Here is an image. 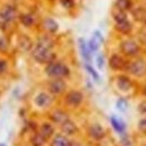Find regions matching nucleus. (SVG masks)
Instances as JSON below:
<instances>
[{"mask_svg": "<svg viewBox=\"0 0 146 146\" xmlns=\"http://www.w3.org/2000/svg\"><path fill=\"white\" fill-rule=\"evenodd\" d=\"M53 47V40L51 37L47 35L40 36L37 40L36 45L33 50V57L34 60L38 63H44V64H48L54 62L55 54L52 51Z\"/></svg>", "mask_w": 146, "mask_h": 146, "instance_id": "1", "label": "nucleus"}, {"mask_svg": "<svg viewBox=\"0 0 146 146\" xmlns=\"http://www.w3.org/2000/svg\"><path fill=\"white\" fill-rule=\"evenodd\" d=\"M45 73L52 79H63L65 76H69L70 69L64 63L52 62V63L47 64V66L45 69Z\"/></svg>", "mask_w": 146, "mask_h": 146, "instance_id": "2", "label": "nucleus"}, {"mask_svg": "<svg viewBox=\"0 0 146 146\" xmlns=\"http://www.w3.org/2000/svg\"><path fill=\"white\" fill-rule=\"evenodd\" d=\"M126 70L136 78L146 76V61L143 58H138L133 62H129L126 66Z\"/></svg>", "mask_w": 146, "mask_h": 146, "instance_id": "3", "label": "nucleus"}, {"mask_svg": "<svg viewBox=\"0 0 146 146\" xmlns=\"http://www.w3.org/2000/svg\"><path fill=\"white\" fill-rule=\"evenodd\" d=\"M120 51L124 55L133 57V56H136L139 53L141 48H139V45L135 40L126 39V40H123L120 43Z\"/></svg>", "mask_w": 146, "mask_h": 146, "instance_id": "4", "label": "nucleus"}, {"mask_svg": "<svg viewBox=\"0 0 146 146\" xmlns=\"http://www.w3.org/2000/svg\"><path fill=\"white\" fill-rule=\"evenodd\" d=\"M127 64H128V62L127 61H125V58H124L123 56H120V55L113 54V55H111V56H110L109 66L112 69V70H115V71L126 69Z\"/></svg>", "mask_w": 146, "mask_h": 146, "instance_id": "5", "label": "nucleus"}, {"mask_svg": "<svg viewBox=\"0 0 146 146\" xmlns=\"http://www.w3.org/2000/svg\"><path fill=\"white\" fill-rule=\"evenodd\" d=\"M82 101H83V94L80 91H76V90L70 91L65 97V102L71 107L80 106L82 104Z\"/></svg>", "mask_w": 146, "mask_h": 146, "instance_id": "6", "label": "nucleus"}, {"mask_svg": "<svg viewBox=\"0 0 146 146\" xmlns=\"http://www.w3.org/2000/svg\"><path fill=\"white\" fill-rule=\"evenodd\" d=\"M48 90L53 94H61L66 90V83L63 79H53L48 83Z\"/></svg>", "mask_w": 146, "mask_h": 146, "instance_id": "7", "label": "nucleus"}, {"mask_svg": "<svg viewBox=\"0 0 146 146\" xmlns=\"http://www.w3.org/2000/svg\"><path fill=\"white\" fill-rule=\"evenodd\" d=\"M0 14L2 15V17L6 19L9 24L13 23L15 19L17 18V16H18L17 9H16L15 7H13V6H5V7L0 10Z\"/></svg>", "mask_w": 146, "mask_h": 146, "instance_id": "8", "label": "nucleus"}, {"mask_svg": "<svg viewBox=\"0 0 146 146\" xmlns=\"http://www.w3.org/2000/svg\"><path fill=\"white\" fill-rule=\"evenodd\" d=\"M104 43V37L100 34L99 31H96L93 33V36L90 38L89 43H88V46H89V50L92 52H97L100 47V45Z\"/></svg>", "mask_w": 146, "mask_h": 146, "instance_id": "9", "label": "nucleus"}, {"mask_svg": "<svg viewBox=\"0 0 146 146\" xmlns=\"http://www.w3.org/2000/svg\"><path fill=\"white\" fill-rule=\"evenodd\" d=\"M52 101H53L52 97L48 93H46V92L38 93L36 96V98H35V104H36L37 107H39V108H46V107H48L52 104Z\"/></svg>", "mask_w": 146, "mask_h": 146, "instance_id": "10", "label": "nucleus"}, {"mask_svg": "<svg viewBox=\"0 0 146 146\" xmlns=\"http://www.w3.org/2000/svg\"><path fill=\"white\" fill-rule=\"evenodd\" d=\"M116 84H117V88L120 90V91L127 92L129 91L131 88H133V82L131 80L126 76V75H119L117 78V81H116Z\"/></svg>", "mask_w": 146, "mask_h": 146, "instance_id": "11", "label": "nucleus"}, {"mask_svg": "<svg viewBox=\"0 0 146 146\" xmlns=\"http://www.w3.org/2000/svg\"><path fill=\"white\" fill-rule=\"evenodd\" d=\"M89 135L91 136L93 139L100 141V139H102V138L105 137L106 131H105V129H104V127H102L101 125H99V124H93V125H91V126L89 127Z\"/></svg>", "mask_w": 146, "mask_h": 146, "instance_id": "12", "label": "nucleus"}, {"mask_svg": "<svg viewBox=\"0 0 146 146\" xmlns=\"http://www.w3.org/2000/svg\"><path fill=\"white\" fill-rule=\"evenodd\" d=\"M79 48H80V53H81V56L83 57V60L87 63H90L91 62V51L89 50L88 44L86 43V40L82 37L79 38Z\"/></svg>", "mask_w": 146, "mask_h": 146, "instance_id": "13", "label": "nucleus"}, {"mask_svg": "<svg viewBox=\"0 0 146 146\" xmlns=\"http://www.w3.org/2000/svg\"><path fill=\"white\" fill-rule=\"evenodd\" d=\"M33 43L32 39L27 35H20L18 38V47L20 51L23 52H28L29 50H32Z\"/></svg>", "mask_w": 146, "mask_h": 146, "instance_id": "14", "label": "nucleus"}, {"mask_svg": "<svg viewBox=\"0 0 146 146\" xmlns=\"http://www.w3.org/2000/svg\"><path fill=\"white\" fill-rule=\"evenodd\" d=\"M115 27H116V29H117L120 34H129V33L131 32V29H133V25H131V23H130L128 19L116 23Z\"/></svg>", "mask_w": 146, "mask_h": 146, "instance_id": "15", "label": "nucleus"}, {"mask_svg": "<svg viewBox=\"0 0 146 146\" xmlns=\"http://www.w3.org/2000/svg\"><path fill=\"white\" fill-rule=\"evenodd\" d=\"M51 119L56 123V124H63L65 120L69 119V116L66 112H64L63 110H54L52 113H51Z\"/></svg>", "mask_w": 146, "mask_h": 146, "instance_id": "16", "label": "nucleus"}, {"mask_svg": "<svg viewBox=\"0 0 146 146\" xmlns=\"http://www.w3.org/2000/svg\"><path fill=\"white\" fill-rule=\"evenodd\" d=\"M61 128H62V131L64 134H66V135H74L78 131L76 125L73 123L72 120H70V119H68L63 124H61Z\"/></svg>", "mask_w": 146, "mask_h": 146, "instance_id": "17", "label": "nucleus"}, {"mask_svg": "<svg viewBox=\"0 0 146 146\" xmlns=\"http://www.w3.org/2000/svg\"><path fill=\"white\" fill-rule=\"evenodd\" d=\"M43 26H44L45 31L51 33V34L56 33L57 29H58V25H57V23L53 18H45L44 21H43Z\"/></svg>", "mask_w": 146, "mask_h": 146, "instance_id": "18", "label": "nucleus"}, {"mask_svg": "<svg viewBox=\"0 0 146 146\" xmlns=\"http://www.w3.org/2000/svg\"><path fill=\"white\" fill-rule=\"evenodd\" d=\"M110 123H111L112 127H113V129H115L117 133L121 134V133H124V131H125V129H126V125H125V123H124L121 119L117 118L116 116H112V117L110 118Z\"/></svg>", "mask_w": 146, "mask_h": 146, "instance_id": "19", "label": "nucleus"}, {"mask_svg": "<svg viewBox=\"0 0 146 146\" xmlns=\"http://www.w3.org/2000/svg\"><path fill=\"white\" fill-rule=\"evenodd\" d=\"M39 134L47 141L50 137H52V135L54 134V128L51 124L48 123H45L40 126V129H39Z\"/></svg>", "mask_w": 146, "mask_h": 146, "instance_id": "20", "label": "nucleus"}, {"mask_svg": "<svg viewBox=\"0 0 146 146\" xmlns=\"http://www.w3.org/2000/svg\"><path fill=\"white\" fill-rule=\"evenodd\" d=\"M52 146H71V142L64 135L57 134L52 141Z\"/></svg>", "mask_w": 146, "mask_h": 146, "instance_id": "21", "label": "nucleus"}, {"mask_svg": "<svg viewBox=\"0 0 146 146\" xmlns=\"http://www.w3.org/2000/svg\"><path fill=\"white\" fill-rule=\"evenodd\" d=\"M133 17L137 21H145L146 19V9L143 7H136L133 9Z\"/></svg>", "mask_w": 146, "mask_h": 146, "instance_id": "22", "label": "nucleus"}, {"mask_svg": "<svg viewBox=\"0 0 146 146\" xmlns=\"http://www.w3.org/2000/svg\"><path fill=\"white\" fill-rule=\"evenodd\" d=\"M116 7L119 10L127 11L133 8V1L131 0H116Z\"/></svg>", "mask_w": 146, "mask_h": 146, "instance_id": "23", "label": "nucleus"}, {"mask_svg": "<svg viewBox=\"0 0 146 146\" xmlns=\"http://www.w3.org/2000/svg\"><path fill=\"white\" fill-rule=\"evenodd\" d=\"M19 19H20V23L25 27H32L34 25V23H35V19L31 14H21Z\"/></svg>", "mask_w": 146, "mask_h": 146, "instance_id": "24", "label": "nucleus"}, {"mask_svg": "<svg viewBox=\"0 0 146 146\" xmlns=\"http://www.w3.org/2000/svg\"><path fill=\"white\" fill-rule=\"evenodd\" d=\"M112 17H113V19H115L116 23L128 19V16H127V14H126V11H123V10H119V9H117V10L113 13Z\"/></svg>", "mask_w": 146, "mask_h": 146, "instance_id": "25", "label": "nucleus"}, {"mask_svg": "<svg viewBox=\"0 0 146 146\" xmlns=\"http://www.w3.org/2000/svg\"><path fill=\"white\" fill-rule=\"evenodd\" d=\"M84 68H86V70L88 71V73H89V74L92 76V79H93L96 82H98V83H99V82H100V76H99V74L97 73V71H96V70L92 68L89 63H86Z\"/></svg>", "mask_w": 146, "mask_h": 146, "instance_id": "26", "label": "nucleus"}, {"mask_svg": "<svg viewBox=\"0 0 146 146\" xmlns=\"http://www.w3.org/2000/svg\"><path fill=\"white\" fill-rule=\"evenodd\" d=\"M45 142H46V139L38 133L36 134L34 137H33V139H32V143H33V146H43L45 144Z\"/></svg>", "mask_w": 146, "mask_h": 146, "instance_id": "27", "label": "nucleus"}, {"mask_svg": "<svg viewBox=\"0 0 146 146\" xmlns=\"http://www.w3.org/2000/svg\"><path fill=\"white\" fill-rule=\"evenodd\" d=\"M117 108L120 110V111H126L128 108V102L126 99H124V98H120V99H118L117 100Z\"/></svg>", "mask_w": 146, "mask_h": 146, "instance_id": "28", "label": "nucleus"}, {"mask_svg": "<svg viewBox=\"0 0 146 146\" xmlns=\"http://www.w3.org/2000/svg\"><path fill=\"white\" fill-rule=\"evenodd\" d=\"M8 51V42L3 36H0V52L6 53Z\"/></svg>", "mask_w": 146, "mask_h": 146, "instance_id": "29", "label": "nucleus"}, {"mask_svg": "<svg viewBox=\"0 0 146 146\" xmlns=\"http://www.w3.org/2000/svg\"><path fill=\"white\" fill-rule=\"evenodd\" d=\"M104 64H105V58H104V55L99 54L97 56V66L99 70H102L104 69Z\"/></svg>", "mask_w": 146, "mask_h": 146, "instance_id": "30", "label": "nucleus"}, {"mask_svg": "<svg viewBox=\"0 0 146 146\" xmlns=\"http://www.w3.org/2000/svg\"><path fill=\"white\" fill-rule=\"evenodd\" d=\"M138 129H139L142 133L146 134V118L141 119V120L138 121Z\"/></svg>", "mask_w": 146, "mask_h": 146, "instance_id": "31", "label": "nucleus"}, {"mask_svg": "<svg viewBox=\"0 0 146 146\" xmlns=\"http://www.w3.org/2000/svg\"><path fill=\"white\" fill-rule=\"evenodd\" d=\"M7 68H8L7 61L6 60H0V74H3V73L6 72Z\"/></svg>", "mask_w": 146, "mask_h": 146, "instance_id": "32", "label": "nucleus"}, {"mask_svg": "<svg viewBox=\"0 0 146 146\" xmlns=\"http://www.w3.org/2000/svg\"><path fill=\"white\" fill-rule=\"evenodd\" d=\"M138 111L143 115H146V100L145 101H142L139 105H138Z\"/></svg>", "mask_w": 146, "mask_h": 146, "instance_id": "33", "label": "nucleus"}, {"mask_svg": "<svg viewBox=\"0 0 146 146\" xmlns=\"http://www.w3.org/2000/svg\"><path fill=\"white\" fill-rule=\"evenodd\" d=\"M9 23L6 20V19L2 17V15L0 14V28L1 29H6V27H7V25H8Z\"/></svg>", "mask_w": 146, "mask_h": 146, "instance_id": "34", "label": "nucleus"}, {"mask_svg": "<svg viewBox=\"0 0 146 146\" xmlns=\"http://www.w3.org/2000/svg\"><path fill=\"white\" fill-rule=\"evenodd\" d=\"M61 3H62L64 7L70 8V7L73 6V0H61Z\"/></svg>", "mask_w": 146, "mask_h": 146, "instance_id": "35", "label": "nucleus"}, {"mask_svg": "<svg viewBox=\"0 0 146 146\" xmlns=\"http://www.w3.org/2000/svg\"><path fill=\"white\" fill-rule=\"evenodd\" d=\"M143 94H144V96L146 97V86L144 87V89H143Z\"/></svg>", "mask_w": 146, "mask_h": 146, "instance_id": "36", "label": "nucleus"}, {"mask_svg": "<svg viewBox=\"0 0 146 146\" xmlns=\"http://www.w3.org/2000/svg\"><path fill=\"white\" fill-rule=\"evenodd\" d=\"M0 146H7L6 144H3V143H0Z\"/></svg>", "mask_w": 146, "mask_h": 146, "instance_id": "37", "label": "nucleus"}, {"mask_svg": "<svg viewBox=\"0 0 146 146\" xmlns=\"http://www.w3.org/2000/svg\"><path fill=\"white\" fill-rule=\"evenodd\" d=\"M144 24H145V25H146V19H145V21H144Z\"/></svg>", "mask_w": 146, "mask_h": 146, "instance_id": "38", "label": "nucleus"}]
</instances>
